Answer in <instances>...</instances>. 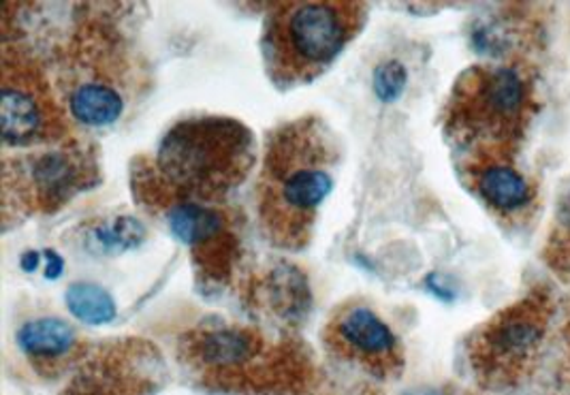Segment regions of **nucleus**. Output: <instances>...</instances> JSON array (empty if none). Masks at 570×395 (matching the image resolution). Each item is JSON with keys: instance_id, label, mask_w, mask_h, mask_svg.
<instances>
[{"instance_id": "obj_6", "label": "nucleus", "mask_w": 570, "mask_h": 395, "mask_svg": "<svg viewBox=\"0 0 570 395\" xmlns=\"http://www.w3.org/2000/svg\"><path fill=\"white\" fill-rule=\"evenodd\" d=\"M553 299L544 289L502 308L468 340V362L481 387L502 392L521 385L541 355Z\"/></svg>"}, {"instance_id": "obj_7", "label": "nucleus", "mask_w": 570, "mask_h": 395, "mask_svg": "<svg viewBox=\"0 0 570 395\" xmlns=\"http://www.w3.org/2000/svg\"><path fill=\"white\" fill-rule=\"evenodd\" d=\"M2 141L7 148H35L69 135L65 111L43 73L20 52H2L0 90Z\"/></svg>"}, {"instance_id": "obj_20", "label": "nucleus", "mask_w": 570, "mask_h": 395, "mask_svg": "<svg viewBox=\"0 0 570 395\" xmlns=\"http://www.w3.org/2000/svg\"><path fill=\"white\" fill-rule=\"evenodd\" d=\"M46 259H48V267H46V278L48 280H58L62 276V269H65V261L62 257L56 253V250H43Z\"/></svg>"}, {"instance_id": "obj_19", "label": "nucleus", "mask_w": 570, "mask_h": 395, "mask_svg": "<svg viewBox=\"0 0 570 395\" xmlns=\"http://www.w3.org/2000/svg\"><path fill=\"white\" fill-rule=\"evenodd\" d=\"M425 287H428L430 293H434L439 299H442V302H453V299H455V290H451L449 285L441 283V276H439V274H430V276L425 278Z\"/></svg>"}, {"instance_id": "obj_18", "label": "nucleus", "mask_w": 570, "mask_h": 395, "mask_svg": "<svg viewBox=\"0 0 570 395\" xmlns=\"http://www.w3.org/2000/svg\"><path fill=\"white\" fill-rule=\"evenodd\" d=\"M409 83V71L400 60L381 62L374 69V95L381 103H395Z\"/></svg>"}, {"instance_id": "obj_21", "label": "nucleus", "mask_w": 570, "mask_h": 395, "mask_svg": "<svg viewBox=\"0 0 570 395\" xmlns=\"http://www.w3.org/2000/svg\"><path fill=\"white\" fill-rule=\"evenodd\" d=\"M39 261H41V255L35 253V250H28V253L22 255V259H20V267L30 274V271H35L39 267Z\"/></svg>"}, {"instance_id": "obj_2", "label": "nucleus", "mask_w": 570, "mask_h": 395, "mask_svg": "<svg viewBox=\"0 0 570 395\" xmlns=\"http://www.w3.org/2000/svg\"><path fill=\"white\" fill-rule=\"evenodd\" d=\"M340 146L318 116H302L269 131L257 182L265 239L281 250L311 246L318 210L336 185Z\"/></svg>"}, {"instance_id": "obj_3", "label": "nucleus", "mask_w": 570, "mask_h": 395, "mask_svg": "<svg viewBox=\"0 0 570 395\" xmlns=\"http://www.w3.org/2000/svg\"><path fill=\"white\" fill-rule=\"evenodd\" d=\"M178 359L223 394L299 395L312 383L311 355L299 344H272L244 325H204L181 334Z\"/></svg>"}, {"instance_id": "obj_16", "label": "nucleus", "mask_w": 570, "mask_h": 395, "mask_svg": "<svg viewBox=\"0 0 570 395\" xmlns=\"http://www.w3.org/2000/svg\"><path fill=\"white\" fill-rule=\"evenodd\" d=\"M148 236L141 220L135 216H114L101 218L86 227L83 241L90 248V253L97 255H120L132 248H139Z\"/></svg>"}, {"instance_id": "obj_11", "label": "nucleus", "mask_w": 570, "mask_h": 395, "mask_svg": "<svg viewBox=\"0 0 570 395\" xmlns=\"http://www.w3.org/2000/svg\"><path fill=\"white\" fill-rule=\"evenodd\" d=\"M99 182V165L90 150L79 146L50 148L16 165V180L4 178V186L16 185V199L28 210H60L78 192Z\"/></svg>"}, {"instance_id": "obj_12", "label": "nucleus", "mask_w": 570, "mask_h": 395, "mask_svg": "<svg viewBox=\"0 0 570 395\" xmlns=\"http://www.w3.org/2000/svg\"><path fill=\"white\" fill-rule=\"evenodd\" d=\"M468 185L500 218L515 220L534 204V186L513 165V158H476L466 162Z\"/></svg>"}, {"instance_id": "obj_14", "label": "nucleus", "mask_w": 570, "mask_h": 395, "mask_svg": "<svg viewBox=\"0 0 570 395\" xmlns=\"http://www.w3.org/2000/svg\"><path fill=\"white\" fill-rule=\"evenodd\" d=\"M18 346L27 355L32 368L53 376L65 366H73L86 350L78 332L58 316L28 320L18 329Z\"/></svg>"}, {"instance_id": "obj_13", "label": "nucleus", "mask_w": 570, "mask_h": 395, "mask_svg": "<svg viewBox=\"0 0 570 395\" xmlns=\"http://www.w3.org/2000/svg\"><path fill=\"white\" fill-rule=\"evenodd\" d=\"M255 306L276 323L286 327H299L312 308L308 278L295 265L278 264L269 267L253 285Z\"/></svg>"}, {"instance_id": "obj_1", "label": "nucleus", "mask_w": 570, "mask_h": 395, "mask_svg": "<svg viewBox=\"0 0 570 395\" xmlns=\"http://www.w3.org/2000/svg\"><path fill=\"white\" fill-rule=\"evenodd\" d=\"M257 162L253 131L229 116H190L158 141L156 160L132 165V192L156 208L167 199L223 204L244 185Z\"/></svg>"}, {"instance_id": "obj_10", "label": "nucleus", "mask_w": 570, "mask_h": 395, "mask_svg": "<svg viewBox=\"0 0 570 395\" xmlns=\"http://www.w3.org/2000/svg\"><path fill=\"white\" fill-rule=\"evenodd\" d=\"M327 350L374 378L391 381L404 369V348L395 332L365 304H344L323 327Z\"/></svg>"}, {"instance_id": "obj_4", "label": "nucleus", "mask_w": 570, "mask_h": 395, "mask_svg": "<svg viewBox=\"0 0 570 395\" xmlns=\"http://www.w3.org/2000/svg\"><path fill=\"white\" fill-rule=\"evenodd\" d=\"M534 83L518 65H474L451 90L444 107V135L466 155L513 158L532 125Z\"/></svg>"}, {"instance_id": "obj_15", "label": "nucleus", "mask_w": 570, "mask_h": 395, "mask_svg": "<svg viewBox=\"0 0 570 395\" xmlns=\"http://www.w3.org/2000/svg\"><path fill=\"white\" fill-rule=\"evenodd\" d=\"M71 118L83 127H111L125 113L122 92L105 79H79L67 90Z\"/></svg>"}, {"instance_id": "obj_5", "label": "nucleus", "mask_w": 570, "mask_h": 395, "mask_svg": "<svg viewBox=\"0 0 570 395\" xmlns=\"http://www.w3.org/2000/svg\"><path fill=\"white\" fill-rule=\"evenodd\" d=\"M363 24V2L293 0L272 4L261 37L267 76L281 88L311 83L336 62Z\"/></svg>"}, {"instance_id": "obj_8", "label": "nucleus", "mask_w": 570, "mask_h": 395, "mask_svg": "<svg viewBox=\"0 0 570 395\" xmlns=\"http://www.w3.org/2000/svg\"><path fill=\"white\" fill-rule=\"evenodd\" d=\"M165 381L167 366L158 346L122 338L88 350L60 395H156Z\"/></svg>"}, {"instance_id": "obj_9", "label": "nucleus", "mask_w": 570, "mask_h": 395, "mask_svg": "<svg viewBox=\"0 0 570 395\" xmlns=\"http://www.w3.org/2000/svg\"><path fill=\"white\" fill-rule=\"evenodd\" d=\"M156 208L165 210L171 236L190 250L199 283L206 287L229 285L239 257V236L232 214L186 199H167Z\"/></svg>"}, {"instance_id": "obj_22", "label": "nucleus", "mask_w": 570, "mask_h": 395, "mask_svg": "<svg viewBox=\"0 0 570 395\" xmlns=\"http://www.w3.org/2000/svg\"><path fill=\"white\" fill-rule=\"evenodd\" d=\"M404 395H442L441 392L434 389H416V392H406Z\"/></svg>"}, {"instance_id": "obj_17", "label": "nucleus", "mask_w": 570, "mask_h": 395, "mask_svg": "<svg viewBox=\"0 0 570 395\" xmlns=\"http://www.w3.org/2000/svg\"><path fill=\"white\" fill-rule=\"evenodd\" d=\"M65 302L71 315L92 327L107 325L118 315L114 297L104 287L92 283L71 285L65 293Z\"/></svg>"}]
</instances>
